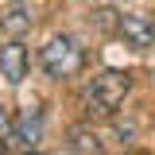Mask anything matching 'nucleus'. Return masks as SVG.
Segmentation results:
<instances>
[{
    "label": "nucleus",
    "mask_w": 155,
    "mask_h": 155,
    "mask_svg": "<svg viewBox=\"0 0 155 155\" xmlns=\"http://www.w3.org/2000/svg\"><path fill=\"white\" fill-rule=\"evenodd\" d=\"M132 89V78L120 74V70H101V74L85 85V93H81V113L89 116H113L120 109V101L128 97Z\"/></svg>",
    "instance_id": "nucleus-1"
},
{
    "label": "nucleus",
    "mask_w": 155,
    "mask_h": 155,
    "mask_svg": "<svg viewBox=\"0 0 155 155\" xmlns=\"http://www.w3.org/2000/svg\"><path fill=\"white\" fill-rule=\"evenodd\" d=\"M39 62H43V74L54 78V81H66V78H78L81 66H85V51L74 35H54L47 39V47L39 51Z\"/></svg>",
    "instance_id": "nucleus-2"
},
{
    "label": "nucleus",
    "mask_w": 155,
    "mask_h": 155,
    "mask_svg": "<svg viewBox=\"0 0 155 155\" xmlns=\"http://www.w3.org/2000/svg\"><path fill=\"white\" fill-rule=\"evenodd\" d=\"M116 35L136 51H147V47H155V19L140 16V12H124L120 23H116Z\"/></svg>",
    "instance_id": "nucleus-3"
},
{
    "label": "nucleus",
    "mask_w": 155,
    "mask_h": 155,
    "mask_svg": "<svg viewBox=\"0 0 155 155\" xmlns=\"http://www.w3.org/2000/svg\"><path fill=\"white\" fill-rule=\"evenodd\" d=\"M0 78H4L8 85H19V81L27 78V47H23L19 39H8V43L0 47Z\"/></svg>",
    "instance_id": "nucleus-4"
},
{
    "label": "nucleus",
    "mask_w": 155,
    "mask_h": 155,
    "mask_svg": "<svg viewBox=\"0 0 155 155\" xmlns=\"http://www.w3.org/2000/svg\"><path fill=\"white\" fill-rule=\"evenodd\" d=\"M31 23H35V19H31V8H27V4H12V8L0 16V31L8 39H23L31 31Z\"/></svg>",
    "instance_id": "nucleus-5"
},
{
    "label": "nucleus",
    "mask_w": 155,
    "mask_h": 155,
    "mask_svg": "<svg viewBox=\"0 0 155 155\" xmlns=\"http://www.w3.org/2000/svg\"><path fill=\"white\" fill-rule=\"evenodd\" d=\"M39 136H43V113H39L35 105H27L16 116V140L19 143H39Z\"/></svg>",
    "instance_id": "nucleus-6"
},
{
    "label": "nucleus",
    "mask_w": 155,
    "mask_h": 155,
    "mask_svg": "<svg viewBox=\"0 0 155 155\" xmlns=\"http://www.w3.org/2000/svg\"><path fill=\"white\" fill-rule=\"evenodd\" d=\"M66 147H70L74 155H101L97 132H89V128H74V132H70V140H66Z\"/></svg>",
    "instance_id": "nucleus-7"
},
{
    "label": "nucleus",
    "mask_w": 155,
    "mask_h": 155,
    "mask_svg": "<svg viewBox=\"0 0 155 155\" xmlns=\"http://www.w3.org/2000/svg\"><path fill=\"white\" fill-rule=\"evenodd\" d=\"M89 23H93L97 31H116V23H120V12H116V8H97L93 16H89Z\"/></svg>",
    "instance_id": "nucleus-8"
},
{
    "label": "nucleus",
    "mask_w": 155,
    "mask_h": 155,
    "mask_svg": "<svg viewBox=\"0 0 155 155\" xmlns=\"http://www.w3.org/2000/svg\"><path fill=\"white\" fill-rule=\"evenodd\" d=\"M16 140V116L8 113V105H0V143Z\"/></svg>",
    "instance_id": "nucleus-9"
},
{
    "label": "nucleus",
    "mask_w": 155,
    "mask_h": 155,
    "mask_svg": "<svg viewBox=\"0 0 155 155\" xmlns=\"http://www.w3.org/2000/svg\"><path fill=\"white\" fill-rule=\"evenodd\" d=\"M116 132L124 136V140H132L136 136V120H116Z\"/></svg>",
    "instance_id": "nucleus-10"
},
{
    "label": "nucleus",
    "mask_w": 155,
    "mask_h": 155,
    "mask_svg": "<svg viewBox=\"0 0 155 155\" xmlns=\"http://www.w3.org/2000/svg\"><path fill=\"white\" fill-rule=\"evenodd\" d=\"M128 155H143V151H128Z\"/></svg>",
    "instance_id": "nucleus-11"
},
{
    "label": "nucleus",
    "mask_w": 155,
    "mask_h": 155,
    "mask_svg": "<svg viewBox=\"0 0 155 155\" xmlns=\"http://www.w3.org/2000/svg\"><path fill=\"white\" fill-rule=\"evenodd\" d=\"M23 155H39V151H23Z\"/></svg>",
    "instance_id": "nucleus-12"
},
{
    "label": "nucleus",
    "mask_w": 155,
    "mask_h": 155,
    "mask_svg": "<svg viewBox=\"0 0 155 155\" xmlns=\"http://www.w3.org/2000/svg\"><path fill=\"white\" fill-rule=\"evenodd\" d=\"M0 155H4V143H0Z\"/></svg>",
    "instance_id": "nucleus-13"
},
{
    "label": "nucleus",
    "mask_w": 155,
    "mask_h": 155,
    "mask_svg": "<svg viewBox=\"0 0 155 155\" xmlns=\"http://www.w3.org/2000/svg\"><path fill=\"white\" fill-rule=\"evenodd\" d=\"M89 4H97V0H89Z\"/></svg>",
    "instance_id": "nucleus-14"
}]
</instances>
